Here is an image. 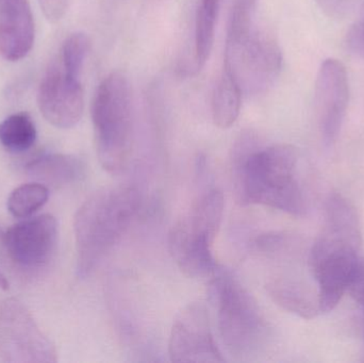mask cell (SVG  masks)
Masks as SVG:
<instances>
[{
    "mask_svg": "<svg viewBox=\"0 0 364 363\" xmlns=\"http://www.w3.org/2000/svg\"><path fill=\"white\" fill-rule=\"evenodd\" d=\"M296 151L290 145L257 147L254 136H242L233 151V183L243 205H263L290 215L305 210L295 178Z\"/></svg>",
    "mask_w": 364,
    "mask_h": 363,
    "instance_id": "obj_1",
    "label": "cell"
},
{
    "mask_svg": "<svg viewBox=\"0 0 364 363\" xmlns=\"http://www.w3.org/2000/svg\"><path fill=\"white\" fill-rule=\"evenodd\" d=\"M141 206L134 185L106 187L92 193L75 215L77 275L87 278L121 240Z\"/></svg>",
    "mask_w": 364,
    "mask_h": 363,
    "instance_id": "obj_2",
    "label": "cell"
},
{
    "mask_svg": "<svg viewBox=\"0 0 364 363\" xmlns=\"http://www.w3.org/2000/svg\"><path fill=\"white\" fill-rule=\"evenodd\" d=\"M361 243L356 211L348 207L327 210V223L322 236L310 253L309 264L318 283L320 313L333 310L348 290L358 262Z\"/></svg>",
    "mask_w": 364,
    "mask_h": 363,
    "instance_id": "obj_3",
    "label": "cell"
},
{
    "mask_svg": "<svg viewBox=\"0 0 364 363\" xmlns=\"http://www.w3.org/2000/svg\"><path fill=\"white\" fill-rule=\"evenodd\" d=\"M98 160L109 174L119 175L132 153V96L127 77L112 72L100 83L92 104Z\"/></svg>",
    "mask_w": 364,
    "mask_h": 363,
    "instance_id": "obj_4",
    "label": "cell"
},
{
    "mask_svg": "<svg viewBox=\"0 0 364 363\" xmlns=\"http://www.w3.org/2000/svg\"><path fill=\"white\" fill-rule=\"evenodd\" d=\"M224 206L222 192L210 190L193 204L171 229V256L186 276H210L218 270L212 246L222 223Z\"/></svg>",
    "mask_w": 364,
    "mask_h": 363,
    "instance_id": "obj_5",
    "label": "cell"
},
{
    "mask_svg": "<svg viewBox=\"0 0 364 363\" xmlns=\"http://www.w3.org/2000/svg\"><path fill=\"white\" fill-rule=\"evenodd\" d=\"M218 330L225 347L235 357L256 355L267 336V325L254 296L230 273L216 270L210 283Z\"/></svg>",
    "mask_w": 364,
    "mask_h": 363,
    "instance_id": "obj_6",
    "label": "cell"
},
{
    "mask_svg": "<svg viewBox=\"0 0 364 363\" xmlns=\"http://www.w3.org/2000/svg\"><path fill=\"white\" fill-rule=\"evenodd\" d=\"M282 66V50L269 34L254 25L227 31L224 67L239 81L243 92L264 91L273 85Z\"/></svg>",
    "mask_w": 364,
    "mask_h": 363,
    "instance_id": "obj_7",
    "label": "cell"
},
{
    "mask_svg": "<svg viewBox=\"0 0 364 363\" xmlns=\"http://www.w3.org/2000/svg\"><path fill=\"white\" fill-rule=\"evenodd\" d=\"M0 351L13 363H55L58 352L29 309L17 298L0 305Z\"/></svg>",
    "mask_w": 364,
    "mask_h": 363,
    "instance_id": "obj_8",
    "label": "cell"
},
{
    "mask_svg": "<svg viewBox=\"0 0 364 363\" xmlns=\"http://www.w3.org/2000/svg\"><path fill=\"white\" fill-rule=\"evenodd\" d=\"M168 355L174 362H225L214 340L203 303H191L177 315L171 332Z\"/></svg>",
    "mask_w": 364,
    "mask_h": 363,
    "instance_id": "obj_9",
    "label": "cell"
},
{
    "mask_svg": "<svg viewBox=\"0 0 364 363\" xmlns=\"http://www.w3.org/2000/svg\"><path fill=\"white\" fill-rule=\"evenodd\" d=\"M58 222L51 215L30 217L11 226L4 234V246L13 262L23 269L48 264L58 243Z\"/></svg>",
    "mask_w": 364,
    "mask_h": 363,
    "instance_id": "obj_10",
    "label": "cell"
},
{
    "mask_svg": "<svg viewBox=\"0 0 364 363\" xmlns=\"http://www.w3.org/2000/svg\"><path fill=\"white\" fill-rule=\"evenodd\" d=\"M38 106L50 125L60 129L75 127L85 110L80 79L68 76L61 63L51 64L38 87Z\"/></svg>",
    "mask_w": 364,
    "mask_h": 363,
    "instance_id": "obj_11",
    "label": "cell"
},
{
    "mask_svg": "<svg viewBox=\"0 0 364 363\" xmlns=\"http://www.w3.org/2000/svg\"><path fill=\"white\" fill-rule=\"evenodd\" d=\"M350 100L348 72L336 59L323 62L316 83V104L326 142L335 141L341 129Z\"/></svg>",
    "mask_w": 364,
    "mask_h": 363,
    "instance_id": "obj_12",
    "label": "cell"
},
{
    "mask_svg": "<svg viewBox=\"0 0 364 363\" xmlns=\"http://www.w3.org/2000/svg\"><path fill=\"white\" fill-rule=\"evenodd\" d=\"M36 28L29 0H0V55L8 61L25 58L34 44Z\"/></svg>",
    "mask_w": 364,
    "mask_h": 363,
    "instance_id": "obj_13",
    "label": "cell"
},
{
    "mask_svg": "<svg viewBox=\"0 0 364 363\" xmlns=\"http://www.w3.org/2000/svg\"><path fill=\"white\" fill-rule=\"evenodd\" d=\"M82 160L70 153H45L34 158L26 166V173L36 183L46 187L62 188L73 185L85 176Z\"/></svg>",
    "mask_w": 364,
    "mask_h": 363,
    "instance_id": "obj_14",
    "label": "cell"
},
{
    "mask_svg": "<svg viewBox=\"0 0 364 363\" xmlns=\"http://www.w3.org/2000/svg\"><path fill=\"white\" fill-rule=\"evenodd\" d=\"M242 90L239 81L226 67L216 83L212 97V119L220 129L230 128L241 111Z\"/></svg>",
    "mask_w": 364,
    "mask_h": 363,
    "instance_id": "obj_15",
    "label": "cell"
},
{
    "mask_svg": "<svg viewBox=\"0 0 364 363\" xmlns=\"http://www.w3.org/2000/svg\"><path fill=\"white\" fill-rule=\"evenodd\" d=\"M220 0H200L195 23V65L200 70L213 49Z\"/></svg>",
    "mask_w": 364,
    "mask_h": 363,
    "instance_id": "obj_16",
    "label": "cell"
},
{
    "mask_svg": "<svg viewBox=\"0 0 364 363\" xmlns=\"http://www.w3.org/2000/svg\"><path fill=\"white\" fill-rule=\"evenodd\" d=\"M38 138L36 124L25 112L9 115L0 123V143L11 153L29 151Z\"/></svg>",
    "mask_w": 364,
    "mask_h": 363,
    "instance_id": "obj_17",
    "label": "cell"
},
{
    "mask_svg": "<svg viewBox=\"0 0 364 363\" xmlns=\"http://www.w3.org/2000/svg\"><path fill=\"white\" fill-rule=\"evenodd\" d=\"M48 198V187L33 181L13 190L6 202V208L12 217L27 219L43 208Z\"/></svg>",
    "mask_w": 364,
    "mask_h": 363,
    "instance_id": "obj_18",
    "label": "cell"
},
{
    "mask_svg": "<svg viewBox=\"0 0 364 363\" xmlns=\"http://www.w3.org/2000/svg\"><path fill=\"white\" fill-rule=\"evenodd\" d=\"M267 290L272 300L286 310L303 317H309L314 313V308L303 290L295 283L275 279L267 283Z\"/></svg>",
    "mask_w": 364,
    "mask_h": 363,
    "instance_id": "obj_19",
    "label": "cell"
},
{
    "mask_svg": "<svg viewBox=\"0 0 364 363\" xmlns=\"http://www.w3.org/2000/svg\"><path fill=\"white\" fill-rule=\"evenodd\" d=\"M90 38L83 32L70 34L62 46L61 65L68 76L80 79L81 70L90 51Z\"/></svg>",
    "mask_w": 364,
    "mask_h": 363,
    "instance_id": "obj_20",
    "label": "cell"
},
{
    "mask_svg": "<svg viewBox=\"0 0 364 363\" xmlns=\"http://www.w3.org/2000/svg\"><path fill=\"white\" fill-rule=\"evenodd\" d=\"M346 46L353 55L364 59V17L348 30Z\"/></svg>",
    "mask_w": 364,
    "mask_h": 363,
    "instance_id": "obj_21",
    "label": "cell"
},
{
    "mask_svg": "<svg viewBox=\"0 0 364 363\" xmlns=\"http://www.w3.org/2000/svg\"><path fill=\"white\" fill-rule=\"evenodd\" d=\"M70 0H38L41 9L47 21L51 23L63 18L68 8Z\"/></svg>",
    "mask_w": 364,
    "mask_h": 363,
    "instance_id": "obj_22",
    "label": "cell"
},
{
    "mask_svg": "<svg viewBox=\"0 0 364 363\" xmlns=\"http://www.w3.org/2000/svg\"><path fill=\"white\" fill-rule=\"evenodd\" d=\"M348 291L364 307V258H359L357 262Z\"/></svg>",
    "mask_w": 364,
    "mask_h": 363,
    "instance_id": "obj_23",
    "label": "cell"
},
{
    "mask_svg": "<svg viewBox=\"0 0 364 363\" xmlns=\"http://www.w3.org/2000/svg\"><path fill=\"white\" fill-rule=\"evenodd\" d=\"M318 2L327 14L339 17L350 11L354 0H318Z\"/></svg>",
    "mask_w": 364,
    "mask_h": 363,
    "instance_id": "obj_24",
    "label": "cell"
},
{
    "mask_svg": "<svg viewBox=\"0 0 364 363\" xmlns=\"http://www.w3.org/2000/svg\"><path fill=\"white\" fill-rule=\"evenodd\" d=\"M9 287H10V283H9L8 278H6L4 273L0 271V289L6 291V290L9 289Z\"/></svg>",
    "mask_w": 364,
    "mask_h": 363,
    "instance_id": "obj_25",
    "label": "cell"
},
{
    "mask_svg": "<svg viewBox=\"0 0 364 363\" xmlns=\"http://www.w3.org/2000/svg\"><path fill=\"white\" fill-rule=\"evenodd\" d=\"M361 17H364V4H363V15H361Z\"/></svg>",
    "mask_w": 364,
    "mask_h": 363,
    "instance_id": "obj_26",
    "label": "cell"
}]
</instances>
